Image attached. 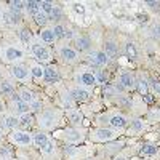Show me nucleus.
Returning a JSON list of instances; mask_svg holds the SVG:
<instances>
[{"instance_id":"f257e3e1","label":"nucleus","mask_w":160,"mask_h":160,"mask_svg":"<svg viewBox=\"0 0 160 160\" xmlns=\"http://www.w3.org/2000/svg\"><path fill=\"white\" fill-rule=\"evenodd\" d=\"M64 111L56 106H45L38 114H35V125L40 131H56L62 123Z\"/></svg>"},{"instance_id":"f03ea898","label":"nucleus","mask_w":160,"mask_h":160,"mask_svg":"<svg viewBox=\"0 0 160 160\" xmlns=\"http://www.w3.org/2000/svg\"><path fill=\"white\" fill-rule=\"evenodd\" d=\"M133 115L123 112V111H118V109H109L106 112H101L95 117V123L96 127H109L114 130H118L125 135V130L130 123Z\"/></svg>"},{"instance_id":"7ed1b4c3","label":"nucleus","mask_w":160,"mask_h":160,"mask_svg":"<svg viewBox=\"0 0 160 160\" xmlns=\"http://www.w3.org/2000/svg\"><path fill=\"white\" fill-rule=\"evenodd\" d=\"M55 139L58 141H62L64 144H72V146H77V144H82L88 139V130L85 127H66V128H59L53 133Z\"/></svg>"},{"instance_id":"20e7f679","label":"nucleus","mask_w":160,"mask_h":160,"mask_svg":"<svg viewBox=\"0 0 160 160\" xmlns=\"http://www.w3.org/2000/svg\"><path fill=\"white\" fill-rule=\"evenodd\" d=\"M72 83L78 87H85L95 90L98 85V78H96V69L90 68V66H78L72 72Z\"/></svg>"},{"instance_id":"39448f33","label":"nucleus","mask_w":160,"mask_h":160,"mask_svg":"<svg viewBox=\"0 0 160 160\" xmlns=\"http://www.w3.org/2000/svg\"><path fill=\"white\" fill-rule=\"evenodd\" d=\"M2 62L8 66H15V64H22L28 61V51L22 45L18 43H5L2 47Z\"/></svg>"},{"instance_id":"423d86ee","label":"nucleus","mask_w":160,"mask_h":160,"mask_svg":"<svg viewBox=\"0 0 160 160\" xmlns=\"http://www.w3.org/2000/svg\"><path fill=\"white\" fill-rule=\"evenodd\" d=\"M55 53L59 62H62L64 66H77L82 59V55L72 47V43L68 42H58L55 45Z\"/></svg>"},{"instance_id":"0eeeda50","label":"nucleus","mask_w":160,"mask_h":160,"mask_svg":"<svg viewBox=\"0 0 160 160\" xmlns=\"http://www.w3.org/2000/svg\"><path fill=\"white\" fill-rule=\"evenodd\" d=\"M122 135H123L122 131L109 128V127H96L88 131V141L96 142V144H106V142L118 139V136Z\"/></svg>"},{"instance_id":"6e6552de","label":"nucleus","mask_w":160,"mask_h":160,"mask_svg":"<svg viewBox=\"0 0 160 160\" xmlns=\"http://www.w3.org/2000/svg\"><path fill=\"white\" fill-rule=\"evenodd\" d=\"M29 50H31L32 58H34L37 62L43 64V66H47V64H51V62H53V51L50 50V47H48V45H45V43L40 42L37 35L34 37V40L31 42Z\"/></svg>"},{"instance_id":"1a4fd4ad","label":"nucleus","mask_w":160,"mask_h":160,"mask_svg":"<svg viewBox=\"0 0 160 160\" xmlns=\"http://www.w3.org/2000/svg\"><path fill=\"white\" fill-rule=\"evenodd\" d=\"M83 61H85L87 66H90L93 69H106V68H109V64L112 62L108 58V55L101 50V47L93 48L91 51L87 53V55H83Z\"/></svg>"},{"instance_id":"9d476101","label":"nucleus","mask_w":160,"mask_h":160,"mask_svg":"<svg viewBox=\"0 0 160 160\" xmlns=\"http://www.w3.org/2000/svg\"><path fill=\"white\" fill-rule=\"evenodd\" d=\"M7 141L11 146H16V148H21V149H29L34 146L32 133L28 131V130H22V128H18V130H13V131L7 133Z\"/></svg>"},{"instance_id":"9b49d317","label":"nucleus","mask_w":160,"mask_h":160,"mask_svg":"<svg viewBox=\"0 0 160 160\" xmlns=\"http://www.w3.org/2000/svg\"><path fill=\"white\" fill-rule=\"evenodd\" d=\"M120 93H130L136 90V72L123 69L117 74V80L114 82Z\"/></svg>"},{"instance_id":"f8f14e48","label":"nucleus","mask_w":160,"mask_h":160,"mask_svg":"<svg viewBox=\"0 0 160 160\" xmlns=\"http://www.w3.org/2000/svg\"><path fill=\"white\" fill-rule=\"evenodd\" d=\"M8 75L13 82H19L21 85H29L32 83V77L31 71L28 68V64H15V66H8Z\"/></svg>"},{"instance_id":"ddd939ff","label":"nucleus","mask_w":160,"mask_h":160,"mask_svg":"<svg viewBox=\"0 0 160 160\" xmlns=\"http://www.w3.org/2000/svg\"><path fill=\"white\" fill-rule=\"evenodd\" d=\"M101 50L108 55V58L111 61H117L118 56H120V53H122V47H120V43H118V38L115 35H111V34H108V35L104 34Z\"/></svg>"},{"instance_id":"4468645a","label":"nucleus","mask_w":160,"mask_h":160,"mask_svg":"<svg viewBox=\"0 0 160 160\" xmlns=\"http://www.w3.org/2000/svg\"><path fill=\"white\" fill-rule=\"evenodd\" d=\"M69 88V93H71V96L74 98V101L77 104H87L90 102L93 98H95V90H91V88H85V87H78V85H66Z\"/></svg>"},{"instance_id":"2eb2a0df","label":"nucleus","mask_w":160,"mask_h":160,"mask_svg":"<svg viewBox=\"0 0 160 160\" xmlns=\"http://www.w3.org/2000/svg\"><path fill=\"white\" fill-rule=\"evenodd\" d=\"M148 130H149V123L146 122L144 118H141V117H131L130 123H128V127L125 130V136L136 138V136L144 135Z\"/></svg>"},{"instance_id":"dca6fc26","label":"nucleus","mask_w":160,"mask_h":160,"mask_svg":"<svg viewBox=\"0 0 160 160\" xmlns=\"http://www.w3.org/2000/svg\"><path fill=\"white\" fill-rule=\"evenodd\" d=\"M90 155L87 148H78V146L72 144H64L62 148V157L66 160H83Z\"/></svg>"},{"instance_id":"f3484780","label":"nucleus","mask_w":160,"mask_h":160,"mask_svg":"<svg viewBox=\"0 0 160 160\" xmlns=\"http://www.w3.org/2000/svg\"><path fill=\"white\" fill-rule=\"evenodd\" d=\"M7 104H8V112L15 114V115H22L26 112H31L29 109V104H26L24 101L19 99L18 93H15V95H11L10 98H7Z\"/></svg>"},{"instance_id":"a211bd4d","label":"nucleus","mask_w":160,"mask_h":160,"mask_svg":"<svg viewBox=\"0 0 160 160\" xmlns=\"http://www.w3.org/2000/svg\"><path fill=\"white\" fill-rule=\"evenodd\" d=\"M72 47L80 53V55H87L88 51H91L95 48V43H93V40L90 38L88 34H77V37L72 40Z\"/></svg>"},{"instance_id":"6ab92c4d","label":"nucleus","mask_w":160,"mask_h":160,"mask_svg":"<svg viewBox=\"0 0 160 160\" xmlns=\"http://www.w3.org/2000/svg\"><path fill=\"white\" fill-rule=\"evenodd\" d=\"M45 160H62V149L58 148L55 139H50L42 149H38Z\"/></svg>"},{"instance_id":"aec40b11","label":"nucleus","mask_w":160,"mask_h":160,"mask_svg":"<svg viewBox=\"0 0 160 160\" xmlns=\"http://www.w3.org/2000/svg\"><path fill=\"white\" fill-rule=\"evenodd\" d=\"M61 80H62V75H61V71L56 64H47L45 66V78H43V83L47 85H61Z\"/></svg>"},{"instance_id":"412c9836","label":"nucleus","mask_w":160,"mask_h":160,"mask_svg":"<svg viewBox=\"0 0 160 160\" xmlns=\"http://www.w3.org/2000/svg\"><path fill=\"white\" fill-rule=\"evenodd\" d=\"M26 64H28V68L31 71V77H32V82L35 83H42L43 78H45V66L37 62L34 58H28V61H26Z\"/></svg>"},{"instance_id":"4be33fe9","label":"nucleus","mask_w":160,"mask_h":160,"mask_svg":"<svg viewBox=\"0 0 160 160\" xmlns=\"http://www.w3.org/2000/svg\"><path fill=\"white\" fill-rule=\"evenodd\" d=\"M125 146H127V141L125 139H115V141H111V142H106L101 146V149L99 152L106 157H114L117 154H120L123 149H125Z\"/></svg>"},{"instance_id":"5701e85b","label":"nucleus","mask_w":160,"mask_h":160,"mask_svg":"<svg viewBox=\"0 0 160 160\" xmlns=\"http://www.w3.org/2000/svg\"><path fill=\"white\" fill-rule=\"evenodd\" d=\"M64 117L68 118V122L72 127H83L85 122V114L80 108H71V109H64Z\"/></svg>"},{"instance_id":"b1692460","label":"nucleus","mask_w":160,"mask_h":160,"mask_svg":"<svg viewBox=\"0 0 160 160\" xmlns=\"http://www.w3.org/2000/svg\"><path fill=\"white\" fill-rule=\"evenodd\" d=\"M21 125H19V118L18 115L11 114V112H7L3 115H0V128H2L5 133H10L13 130H18Z\"/></svg>"},{"instance_id":"393cba45","label":"nucleus","mask_w":160,"mask_h":160,"mask_svg":"<svg viewBox=\"0 0 160 160\" xmlns=\"http://www.w3.org/2000/svg\"><path fill=\"white\" fill-rule=\"evenodd\" d=\"M120 47H122V53L125 55V58H128L130 61H136L139 58V48H138L135 40L125 38L123 42L120 43Z\"/></svg>"},{"instance_id":"a878e982","label":"nucleus","mask_w":160,"mask_h":160,"mask_svg":"<svg viewBox=\"0 0 160 160\" xmlns=\"http://www.w3.org/2000/svg\"><path fill=\"white\" fill-rule=\"evenodd\" d=\"M37 37H38L40 42L45 43V45H53V47H55L58 43L56 34H55V31H53L51 26H45V28H42L37 32Z\"/></svg>"},{"instance_id":"bb28decb","label":"nucleus","mask_w":160,"mask_h":160,"mask_svg":"<svg viewBox=\"0 0 160 160\" xmlns=\"http://www.w3.org/2000/svg\"><path fill=\"white\" fill-rule=\"evenodd\" d=\"M58 96H59V102H61V108L62 109H71V108H75L77 102L74 101V98L71 96L69 93V88L66 85H59V90H58Z\"/></svg>"},{"instance_id":"cd10ccee","label":"nucleus","mask_w":160,"mask_h":160,"mask_svg":"<svg viewBox=\"0 0 160 160\" xmlns=\"http://www.w3.org/2000/svg\"><path fill=\"white\" fill-rule=\"evenodd\" d=\"M16 93H18L19 99L24 101L26 104H29V106L38 98V96H37V93H35L32 88H29V85H18Z\"/></svg>"},{"instance_id":"c85d7f7f","label":"nucleus","mask_w":160,"mask_h":160,"mask_svg":"<svg viewBox=\"0 0 160 160\" xmlns=\"http://www.w3.org/2000/svg\"><path fill=\"white\" fill-rule=\"evenodd\" d=\"M136 91L141 96H148L149 95V78L142 71L136 72Z\"/></svg>"},{"instance_id":"c756f323","label":"nucleus","mask_w":160,"mask_h":160,"mask_svg":"<svg viewBox=\"0 0 160 160\" xmlns=\"http://www.w3.org/2000/svg\"><path fill=\"white\" fill-rule=\"evenodd\" d=\"M157 151H158V144H157V142H154V141H146V142H142V144L139 146L138 154H139L141 157H146V158H154L155 154H157Z\"/></svg>"},{"instance_id":"7c9ffc66","label":"nucleus","mask_w":160,"mask_h":160,"mask_svg":"<svg viewBox=\"0 0 160 160\" xmlns=\"http://www.w3.org/2000/svg\"><path fill=\"white\" fill-rule=\"evenodd\" d=\"M18 90V87L15 85V82H13L11 78L8 80H0V95H2L5 99L10 98L11 95H15Z\"/></svg>"},{"instance_id":"2f4dec72","label":"nucleus","mask_w":160,"mask_h":160,"mask_svg":"<svg viewBox=\"0 0 160 160\" xmlns=\"http://www.w3.org/2000/svg\"><path fill=\"white\" fill-rule=\"evenodd\" d=\"M19 42L22 43V47H29L31 45V42L34 40V34H32V31H31V28L29 26H19Z\"/></svg>"},{"instance_id":"473e14b6","label":"nucleus","mask_w":160,"mask_h":160,"mask_svg":"<svg viewBox=\"0 0 160 160\" xmlns=\"http://www.w3.org/2000/svg\"><path fill=\"white\" fill-rule=\"evenodd\" d=\"M32 139H34V146H35V148H37V149H42V148H43V146H45L51 138H50L48 133L37 130V131H34V133H32Z\"/></svg>"},{"instance_id":"72a5a7b5","label":"nucleus","mask_w":160,"mask_h":160,"mask_svg":"<svg viewBox=\"0 0 160 160\" xmlns=\"http://www.w3.org/2000/svg\"><path fill=\"white\" fill-rule=\"evenodd\" d=\"M0 19H2L3 26H8V28H19V19L13 16L11 13L8 11V8L2 10V13H0Z\"/></svg>"},{"instance_id":"f704fd0d","label":"nucleus","mask_w":160,"mask_h":160,"mask_svg":"<svg viewBox=\"0 0 160 160\" xmlns=\"http://www.w3.org/2000/svg\"><path fill=\"white\" fill-rule=\"evenodd\" d=\"M8 11H10L15 18H18V19L21 21L22 13H24V2H21V0H13V2L8 3Z\"/></svg>"},{"instance_id":"c9c22d12","label":"nucleus","mask_w":160,"mask_h":160,"mask_svg":"<svg viewBox=\"0 0 160 160\" xmlns=\"http://www.w3.org/2000/svg\"><path fill=\"white\" fill-rule=\"evenodd\" d=\"M37 13H40V2H35V0H28V2H24V15L34 18Z\"/></svg>"},{"instance_id":"e433bc0d","label":"nucleus","mask_w":160,"mask_h":160,"mask_svg":"<svg viewBox=\"0 0 160 160\" xmlns=\"http://www.w3.org/2000/svg\"><path fill=\"white\" fill-rule=\"evenodd\" d=\"M18 118H19V125L24 130H28V128L35 125V114H32V112H26V114L19 115Z\"/></svg>"},{"instance_id":"4c0bfd02","label":"nucleus","mask_w":160,"mask_h":160,"mask_svg":"<svg viewBox=\"0 0 160 160\" xmlns=\"http://www.w3.org/2000/svg\"><path fill=\"white\" fill-rule=\"evenodd\" d=\"M149 37L152 40H155V42H160V21H154L151 26H149Z\"/></svg>"},{"instance_id":"58836bf2","label":"nucleus","mask_w":160,"mask_h":160,"mask_svg":"<svg viewBox=\"0 0 160 160\" xmlns=\"http://www.w3.org/2000/svg\"><path fill=\"white\" fill-rule=\"evenodd\" d=\"M32 21H34V24H35V26H38V28L42 29V28H45V26H48V22H50V18L45 15V13H42V11H40V13H37V15L32 18Z\"/></svg>"},{"instance_id":"ea45409f","label":"nucleus","mask_w":160,"mask_h":160,"mask_svg":"<svg viewBox=\"0 0 160 160\" xmlns=\"http://www.w3.org/2000/svg\"><path fill=\"white\" fill-rule=\"evenodd\" d=\"M0 157L2 158H15V151L11 149V146L2 144L0 146Z\"/></svg>"},{"instance_id":"a19ab883","label":"nucleus","mask_w":160,"mask_h":160,"mask_svg":"<svg viewBox=\"0 0 160 160\" xmlns=\"http://www.w3.org/2000/svg\"><path fill=\"white\" fill-rule=\"evenodd\" d=\"M53 8H55V3H53V2H47V0H42V2H40V11L45 13L48 18L53 13Z\"/></svg>"},{"instance_id":"79ce46f5","label":"nucleus","mask_w":160,"mask_h":160,"mask_svg":"<svg viewBox=\"0 0 160 160\" xmlns=\"http://www.w3.org/2000/svg\"><path fill=\"white\" fill-rule=\"evenodd\" d=\"M43 108H45V102H43L42 99H40V98H37V99L29 106V109H31V112H32V114H38Z\"/></svg>"},{"instance_id":"37998d69","label":"nucleus","mask_w":160,"mask_h":160,"mask_svg":"<svg viewBox=\"0 0 160 160\" xmlns=\"http://www.w3.org/2000/svg\"><path fill=\"white\" fill-rule=\"evenodd\" d=\"M149 90L154 93V95H158L160 96V80H157L155 77L149 78Z\"/></svg>"},{"instance_id":"c03bdc74","label":"nucleus","mask_w":160,"mask_h":160,"mask_svg":"<svg viewBox=\"0 0 160 160\" xmlns=\"http://www.w3.org/2000/svg\"><path fill=\"white\" fill-rule=\"evenodd\" d=\"M8 112V104H7V99L3 96H0V115H3Z\"/></svg>"},{"instance_id":"a18cd8bd","label":"nucleus","mask_w":160,"mask_h":160,"mask_svg":"<svg viewBox=\"0 0 160 160\" xmlns=\"http://www.w3.org/2000/svg\"><path fill=\"white\" fill-rule=\"evenodd\" d=\"M112 160H131L128 155H127V149H123L120 154H117V155H114L112 157Z\"/></svg>"},{"instance_id":"49530a36","label":"nucleus","mask_w":160,"mask_h":160,"mask_svg":"<svg viewBox=\"0 0 160 160\" xmlns=\"http://www.w3.org/2000/svg\"><path fill=\"white\" fill-rule=\"evenodd\" d=\"M144 5L149 7V8H152V10H158V8H160V2H146Z\"/></svg>"},{"instance_id":"de8ad7c7","label":"nucleus","mask_w":160,"mask_h":160,"mask_svg":"<svg viewBox=\"0 0 160 160\" xmlns=\"http://www.w3.org/2000/svg\"><path fill=\"white\" fill-rule=\"evenodd\" d=\"M74 10H75L77 13H85V7H83V3H75V5H74Z\"/></svg>"},{"instance_id":"09e8293b","label":"nucleus","mask_w":160,"mask_h":160,"mask_svg":"<svg viewBox=\"0 0 160 160\" xmlns=\"http://www.w3.org/2000/svg\"><path fill=\"white\" fill-rule=\"evenodd\" d=\"M7 139V133L2 130V128H0V146H2L3 144V141Z\"/></svg>"},{"instance_id":"8fccbe9b","label":"nucleus","mask_w":160,"mask_h":160,"mask_svg":"<svg viewBox=\"0 0 160 160\" xmlns=\"http://www.w3.org/2000/svg\"><path fill=\"white\" fill-rule=\"evenodd\" d=\"M152 160H160V148H158V151H157V154H155V157Z\"/></svg>"},{"instance_id":"3c124183","label":"nucleus","mask_w":160,"mask_h":160,"mask_svg":"<svg viewBox=\"0 0 160 160\" xmlns=\"http://www.w3.org/2000/svg\"><path fill=\"white\" fill-rule=\"evenodd\" d=\"M83 160H99V158H96V157H93V155H88L87 158H83Z\"/></svg>"},{"instance_id":"603ef678","label":"nucleus","mask_w":160,"mask_h":160,"mask_svg":"<svg viewBox=\"0 0 160 160\" xmlns=\"http://www.w3.org/2000/svg\"><path fill=\"white\" fill-rule=\"evenodd\" d=\"M155 142H157V144H158V148H160V139H158V141H155Z\"/></svg>"},{"instance_id":"864d4df0","label":"nucleus","mask_w":160,"mask_h":160,"mask_svg":"<svg viewBox=\"0 0 160 160\" xmlns=\"http://www.w3.org/2000/svg\"><path fill=\"white\" fill-rule=\"evenodd\" d=\"M158 131H160V122H158Z\"/></svg>"},{"instance_id":"5fc2aeb1","label":"nucleus","mask_w":160,"mask_h":160,"mask_svg":"<svg viewBox=\"0 0 160 160\" xmlns=\"http://www.w3.org/2000/svg\"><path fill=\"white\" fill-rule=\"evenodd\" d=\"M0 13H2V10H0Z\"/></svg>"}]
</instances>
